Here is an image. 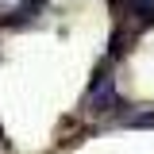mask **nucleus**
<instances>
[{
	"label": "nucleus",
	"instance_id": "f257e3e1",
	"mask_svg": "<svg viewBox=\"0 0 154 154\" xmlns=\"http://www.w3.org/2000/svg\"><path fill=\"white\" fill-rule=\"evenodd\" d=\"M112 104H116V77L108 73V66H100L93 85H89V96H85V112L100 116V112H108Z\"/></svg>",
	"mask_w": 154,
	"mask_h": 154
},
{
	"label": "nucleus",
	"instance_id": "f03ea898",
	"mask_svg": "<svg viewBox=\"0 0 154 154\" xmlns=\"http://www.w3.org/2000/svg\"><path fill=\"white\" fill-rule=\"evenodd\" d=\"M46 4H50V0H19L16 8L0 19V27H31V23H38V16L46 12Z\"/></svg>",
	"mask_w": 154,
	"mask_h": 154
},
{
	"label": "nucleus",
	"instance_id": "7ed1b4c3",
	"mask_svg": "<svg viewBox=\"0 0 154 154\" xmlns=\"http://www.w3.org/2000/svg\"><path fill=\"white\" fill-rule=\"evenodd\" d=\"M4 4H8V0H0V8H4Z\"/></svg>",
	"mask_w": 154,
	"mask_h": 154
}]
</instances>
